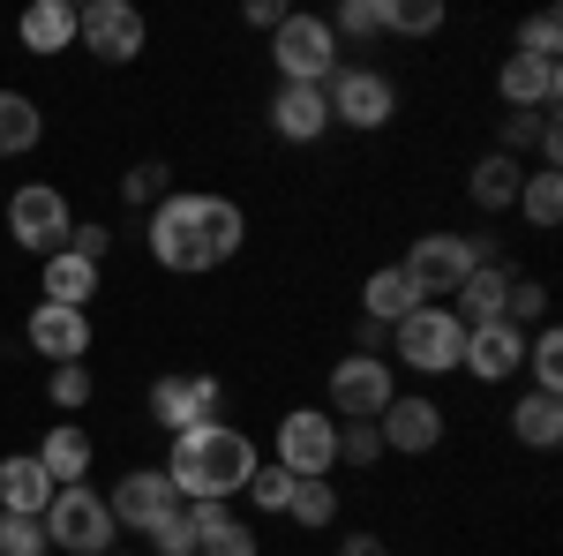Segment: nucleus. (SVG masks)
<instances>
[{
    "label": "nucleus",
    "mask_w": 563,
    "mask_h": 556,
    "mask_svg": "<svg viewBox=\"0 0 563 556\" xmlns=\"http://www.w3.org/2000/svg\"><path fill=\"white\" fill-rule=\"evenodd\" d=\"M151 263L158 271H180V279H203L218 263L241 257V241H249V218L233 196H211V188H174L158 211H151Z\"/></svg>",
    "instance_id": "obj_1"
},
{
    "label": "nucleus",
    "mask_w": 563,
    "mask_h": 556,
    "mask_svg": "<svg viewBox=\"0 0 563 556\" xmlns=\"http://www.w3.org/2000/svg\"><path fill=\"white\" fill-rule=\"evenodd\" d=\"M256 444L241 436V428L225 422H203V428H180L174 451H166V481L180 489V504H225V497H241L249 489V473H256Z\"/></svg>",
    "instance_id": "obj_2"
},
{
    "label": "nucleus",
    "mask_w": 563,
    "mask_h": 556,
    "mask_svg": "<svg viewBox=\"0 0 563 556\" xmlns=\"http://www.w3.org/2000/svg\"><path fill=\"white\" fill-rule=\"evenodd\" d=\"M481 263H496V233H421V241L406 249L398 271L413 279V294H421V301H451Z\"/></svg>",
    "instance_id": "obj_3"
},
{
    "label": "nucleus",
    "mask_w": 563,
    "mask_h": 556,
    "mask_svg": "<svg viewBox=\"0 0 563 556\" xmlns=\"http://www.w3.org/2000/svg\"><path fill=\"white\" fill-rule=\"evenodd\" d=\"M45 549H68V556H113V512H106V497L90 489V481H68V489H53V504H45Z\"/></svg>",
    "instance_id": "obj_4"
},
{
    "label": "nucleus",
    "mask_w": 563,
    "mask_h": 556,
    "mask_svg": "<svg viewBox=\"0 0 563 556\" xmlns=\"http://www.w3.org/2000/svg\"><path fill=\"white\" fill-rule=\"evenodd\" d=\"M271 61H278V84H331L339 76V39H331V23L323 15H286L278 31H271Z\"/></svg>",
    "instance_id": "obj_5"
},
{
    "label": "nucleus",
    "mask_w": 563,
    "mask_h": 556,
    "mask_svg": "<svg viewBox=\"0 0 563 556\" xmlns=\"http://www.w3.org/2000/svg\"><path fill=\"white\" fill-rule=\"evenodd\" d=\"M398 331V361L406 369H421V377H443V369H459L466 361V324L443 308V301H421L406 324H390Z\"/></svg>",
    "instance_id": "obj_6"
},
{
    "label": "nucleus",
    "mask_w": 563,
    "mask_h": 556,
    "mask_svg": "<svg viewBox=\"0 0 563 556\" xmlns=\"http://www.w3.org/2000/svg\"><path fill=\"white\" fill-rule=\"evenodd\" d=\"M68 226H76L68 196L45 188V181H23V188L8 196V241L31 249V257H60V249H68Z\"/></svg>",
    "instance_id": "obj_7"
},
{
    "label": "nucleus",
    "mask_w": 563,
    "mask_h": 556,
    "mask_svg": "<svg viewBox=\"0 0 563 556\" xmlns=\"http://www.w3.org/2000/svg\"><path fill=\"white\" fill-rule=\"evenodd\" d=\"M390 399H398V377H390L384 353H346V361H331V422H376Z\"/></svg>",
    "instance_id": "obj_8"
},
{
    "label": "nucleus",
    "mask_w": 563,
    "mask_h": 556,
    "mask_svg": "<svg viewBox=\"0 0 563 556\" xmlns=\"http://www.w3.org/2000/svg\"><path fill=\"white\" fill-rule=\"evenodd\" d=\"M151 39V23H143V8L129 0H90L76 8V45H90V61H106V68H129L135 53Z\"/></svg>",
    "instance_id": "obj_9"
},
{
    "label": "nucleus",
    "mask_w": 563,
    "mask_h": 556,
    "mask_svg": "<svg viewBox=\"0 0 563 556\" xmlns=\"http://www.w3.org/2000/svg\"><path fill=\"white\" fill-rule=\"evenodd\" d=\"M278 467L294 473V481H323V473L339 467V422L323 406H294L278 422Z\"/></svg>",
    "instance_id": "obj_10"
},
{
    "label": "nucleus",
    "mask_w": 563,
    "mask_h": 556,
    "mask_svg": "<svg viewBox=\"0 0 563 556\" xmlns=\"http://www.w3.org/2000/svg\"><path fill=\"white\" fill-rule=\"evenodd\" d=\"M323 106H331V121H346V129H384L390 113H398V84H390L384 68H339V76L323 84Z\"/></svg>",
    "instance_id": "obj_11"
},
{
    "label": "nucleus",
    "mask_w": 563,
    "mask_h": 556,
    "mask_svg": "<svg viewBox=\"0 0 563 556\" xmlns=\"http://www.w3.org/2000/svg\"><path fill=\"white\" fill-rule=\"evenodd\" d=\"M106 512H113V526H135V534H151L158 519L180 512V489L166 481V467H135L113 481V497H106Z\"/></svg>",
    "instance_id": "obj_12"
},
{
    "label": "nucleus",
    "mask_w": 563,
    "mask_h": 556,
    "mask_svg": "<svg viewBox=\"0 0 563 556\" xmlns=\"http://www.w3.org/2000/svg\"><path fill=\"white\" fill-rule=\"evenodd\" d=\"M225 414V391H218V377H158L151 384V422L158 428H203Z\"/></svg>",
    "instance_id": "obj_13"
},
{
    "label": "nucleus",
    "mask_w": 563,
    "mask_h": 556,
    "mask_svg": "<svg viewBox=\"0 0 563 556\" xmlns=\"http://www.w3.org/2000/svg\"><path fill=\"white\" fill-rule=\"evenodd\" d=\"M376 436H384V451H406V459H421L443 444V406L421 399V391H398L384 414H376Z\"/></svg>",
    "instance_id": "obj_14"
},
{
    "label": "nucleus",
    "mask_w": 563,
    "mask_h": 556,
    "mask_svg": "<svg viewBox=\"0 0 563 556\" xmlns=\"http://www.w3.org/2000/svg\"><path fill=\"white\" fill-rule=\"evenodd\" d=\"M90 339H98L90 308H60V301H38V308H31V353H45L53 369H60V361H84Z\"/></svg>",
    "instance_id": "obj_15"
},
{
    "label": "nucleus",
    "mask_w": 563,
    "mask_h": 556,
    "mask_svg": "<svg viewBox=\"0 0 563 556\" xmlns=\"http://www.w3.org/2000/svg\"><path fill=\"white\" fill-rule=\"evenodd\" d=\"M459 369H474L481 384H511L526 369V331L519 324H481V331H466V361Z\"/></svg>",
    "instance_id": "obj_16"
},
{
    "label": "nucleus",
    "mask_w": 563,
    "mask_h": 556,
    "mask_svg": "<svg viewBox=\"0 0 563 556\" xmlns=\"http://www.w3.org/2000/svg\"><path fill=\"white\" fill-rule=\"evenodd\" d=\"M563 90V68L556 61H526V53H511L504 68H496V98L511 106V113H549Z\"/></svg>",
    "instance_id": "obj_17"
},
{
    "label": "nucleus",
    "mask_w": 563,
    "mask_h": 556,
    "mask_svg": "<svg viewBox=\"0 0 563 556\" xmlns=\"http://www.w3.org/2000/svg\"><path fill=\"white\" fill-rule=\"evenodd\" d=\"M511 279H519V271H504V263H481V271H474V279H466V286H459L451 301H443V308H451L466 331H481V324H504V308H511Z\"/></svg>",
    "instance_id": "obj_18"
},
{
    "label": "nucleus",
    "mask_w": 563,
    "mask_h": 556,
    "mask_svg": "<svg viewBox=\"0 0 563 556\" xmlns=\"http://www.w3.org/2000/svg\"><path fill=\"white\" fill-rule=\"evenodd\" d=\"M271 129L286 135V143H316V135L331 129L323 90H316V84H278V90H271Z\"/></svg>",
    "instance_id": "obj_19"
},
{
    "label": "nucleus",
    "mask_w": 563,
    "mask_h": 556,
    "mask_svg": "<svg viewBox=\"0 0 563 556\" xmlns=\"http://www.w3.org/2000/svg\"><path fill=\"white\" fill-rule=\"evenodd\" d=\"M45 504H53V473L38 467V451H15V459H0V512L45 519Z\"/></svg>",
    "instance_id": "obj_20"
},
{
    "label": "nucleus",
    "mask_w": 563,
    "mask_h": 556,
    "mask_svg": "<svg viewBox=\"0 0 563 556\" xmlns=\"http://www.w3.org/2000/svg\"><path fill=\"white\" fill-rule=\"evenodd\" d=\"M413 308H421V294H413V279H406L398 263L368 271V286H361V316H368V324H384V331H390V324H406Z\"/></svg>",
    "instance_id": "obj_21"
},
{
    "label": "nucleus",
    "mask_w": 563,
    "mask_h": 556,
    "mask_svg": "<svg viewBox=\"0 0 563 556\" xmlns=\"http://www.w3.org/2000/svg\"><path fill=\"white\" fill-rule=\"evenodd\" d=\"M188 526H196V556H256V534L225 504H188Z\"/></svg>",
    "instance_id": "obj_22"
},
{
    "label": "nucleus",
    "mask_w": 563,
    "mask_h": 556,
    "mask_svg": "<svg viewBox=\"0 0 563 556\" xmlns=\"http://www.w3.org/2000/svg\"><path fill=\"white\" fill-rule=\"evenodd\" d=\"M15 39L31 45V53H68L76 45V8L68 0H31L23 23H15Z\"/></svg>",
    "instance_id": "obj_23"
},
{
    "label": "nucleus",
    "mask_w": 563,
    "mask_h": 556,
    "mask_svg": "<svg viewBox=\"0 0 563 556\" xmlns=\"http://www.w3.org/2000/svg\"><path fill=\"white\" fill-rule=\"evenodd\" d=\"M519 188H526V166H519V159H504V151H488V159L474 166V181H466V196H474L481 211H511Z\"/></svg>",
    "instance_id": "obj_24"
},
{
    "label": "nucleus",
    "mask_w": 563,
    "mask_h": 556,
    "mask_svg": "<svg viewBox=\"0 0 563 556\" xmlns=\"http://www.w3.org/2000/svg\"><path fill=\"white\" fill-rule=\"evenodd\" d=\"M90 459H98V451H90V436H84L76 422H60V428H53V436L38 444V467L53 473V489H68V481H84V473H90Z\"/></svg>",
    "instance_id": "obj_25"
},
{
    "label": "nucleus",
    "mask_w": 563,
    "mask_h": 556,
    "mask_svg": "<svg viewBox=\"0 0 563 556\" xmlns=\"http://www.w3.org/2000/svg\"><path fill=\"white\" fill-rule=\"evenodd\" d=\"M511 436H519V444H533V451H556V444H563V399L526 391L519 406H511Z\"/></svg>",
    "instance_id": "obj_26"
},
{
    "label": "nucleus",
    "mask_w": 563,
    "mask_h": 556,
    "mask_svg": "<svg viewBox=\"0 0 563 556\" xmlns=\"http://www.w3.org/2000/svg\"><path fill=\"white\" fill-rule=\"evenodd\" d=\"M90 294H98V263H84L76 249L45 257V301H60V308H84Z\"/></svg>",
    "instance_id": "obj_27"
},
{
    "label": "nucleus",
    "mask_w": 563,
    "mask_h": 556,
    "mask_svg": "<svg viewBox=\"0 0 563 556\" xmlns=\"http://www.w3.org/2000/svg\"><path fill=\"white\" fill-rule=\"evenodd\" d=\"M38 135H45V113L23 98V90H0V159L38 151Z\"/></svg>",
    "instance_id": "obj_28"
},
{
    "label": "nucleus",
    "mask_w": 563,
    "mask_h": 556,
    "mask_svg": "<svg viewBox=\"0 0 563 556\" xmlns=\"http://www.w3.org/2000/svg\"><path fill=\"white\" fill-rule=\"evenodd\" d=\"M376 15H384V31H398V39L443 31V0H376Z\"/></svg>",
    "instance_id": "obj_29"
},
{
    "label": "nucleus",
    "mask_w": 563,
    "mask_h": 556,
    "mask_svg": "<svg viewBox=\"0 0 563 556\" xmlns=\"http://www.w3.org/2000/svg\"><path fill=\"white\" fill-rule=\"evenodd\" d=\"M519 211L533 218V226H556V218H563V173H556V166L526 173V188H519Z\"/></svg>",
    "instance_id": "obj_30"
},
{
    "label": "nucleus",
    "mask_w": 563,
    "mask_h": 556,
    "mask_svg": "<svg viewBox=\"0 0 563 556\" xmlns=\"http://www.w3.org/2000/svg\"><path fill=\"white\" fill-rule=\"evenodd\" d=\"M526 377L541 399H556L563 391V331H541V339H526Z\"/></svg>",
    "instance_id": "obj_31"
},
{
    "label": "nucleus",
    "mask_w": 563,
    "mask_h": 556,
    "mask_svg": "<svg viewBox=\"0 0 563 556\" xmlns=\"http://www.w3.org/2000/svg\"><path fill=\"white\" fill-rule=\"evenodd\" d=\"M166 181H174V173H166V159H135V166L121 173V196H129L135 211H158V204H166V196H174V188H166Z\"/></svg>",
    "instance_id": "obj_32"
},
{
    "label": "nucleus",
    "mask_w": 563,
    "mask_h": 556,
    "mask_svg": "<svg viewBox=\"0 0 563 556\" xmlns=\"http://www.w3.org/2000/svg\"><path fill=\"white\" fill-rule=\"evenodd\" d=\"M286 519H294V526H331V519H339V489H331V481H294Z\"/></svg>",
    "instance_id": "obj_33"
},
{
    "label": "nucleus",
    "mask_w": 563,
    "mask_h": 556,
    "mask_svg": "<svg viewBox=\"0 0 563 556\" xmlns=\"http://www.w3.org/2000/svg\"><path fill=\"white\" fill-rule=\"evenodd\" d=\"M241 497H249L256 512H286V504H294V473H286L278 459H271V467H256V473H249V489H241Z\"/></svg>",
    "instance_id": "obj_34"
},
{
    "label": "nucleus",
    "mask_w": 563,
    "mask_h": 556,
    "mask_svg": "<svg viewBox=\"0 0 563 556\" xmlns=\"http://www.w3.org/2000/svg\"><path fill=\"white\" fill-rule=\"evenodd\" d=\"M556 45H563V23H556V8H541V15L519 23V45H511V53H526V61H556Z\"/></svg>",
    "instance_id": "obj_35"
},
{
    "label": "nucleus",
    "mask_w": 563,
    "mask_h": 556,
    "mask_svg": "<svg viewBox=\"0 0 563 556\" xmlns=\"http://www.w3.org/2000/svg\"><path fill=\"white\" fill-rule=\"evenodd\" d=\"M331 23V39H384V15H376V0H339V15H323Z\"/></svg>",
    "instance_id": "obj_36"
},
{
    "label": "nucleus",
    "mask_w": 563,
    "mask_h": 556,
    "mask_svg": "<svg viewBox=\"0 0 563 556\" xmlns=\"http://www.w3.org/2000/svg\"><path fill=\"white\" fill-rule=\"evenodd\" d=\"M339 459H346V467H376V459H384L376 422H339Z\"/></svg>",
    "instance_id": "obj_37"
},
{
    "label": "nucleus",
    "mask_w": 563,
    "mask_h": 556,
    "mask_svg": "<svg viewBox=\"0 0 563 556\" xmlns=\"http://www.w3.org/2000/svg\"><path fill=\"white\" fill-rule=\"evenodd\" d=\"M45 391H53V406H60V414H76V406H90V369H84V361H60Z\"/></svg>",
    "instance_id": "obj_38"
},
{
    "label": "nucleus",
    "mask_w": 563,
    "mask_h": 556,
    "mask_svg": "<svg viewBox=\"0 0 563 556\" xmlns=\"http://www.w3.org/2000/svg\"><path fill=\"white\" fill-rule=\"evenodd\" d=\"M541 316H549V286H541V279H511V308H504V324H541Z\"/></svg>",
    "instance_id": "obj_39"
},
{
    "label": "nucleus",
    "mask_w": 563,
    "mask_h": 556,
    "mask_svg": "<svg viewBox=\"0 0 563 556\" xmlns=\"http://www.w3.org/2000/svg\"><path fill=\"white\" fill-rule=\"evenodd\" d=\"M0 556H45V526L38 519L0 512Z\"/></svg>",
    "instance_id": "obj_40"
},
{
    "label": "nucleus",
    "mask_w": 563,
    "mask_h": 556,
    "mask_svg": "<svg viewBox=\"0 0 563 556\" xmlns=\"http://www.w3.org/2000/svg\"><path fill=\"white\" fill-rule=\"evenodd\" d=\"M143 542H158V556H196V526H188V504H180L174 519H158Z\"/></svg>",
    "instance_id": "obj_41"
},
{
    "label": "nucleus",
    "mask_w": 563,
    "mask_h": 556,
    "mask_svg": "<svg viewBox=\"0 0 563 556\" xmlns=\"http://www.w3.org/2000/svg\"><path fill=\"white\" fill-rule=\"evenodd\" d=\"M549 121H556V106H549V113H511V121H504V143H496V151H504V159H519L526 143H541V129H549Z\"/></svg>",
    "instance_id": "obj_42"
},
{
    "label": "nucleus",
    "mask_w": 563,
    "mask_h": 556,
    "mask_svg": "<svg viewBox=\"0 0 563 556\" xmlns=\"http://www.w3.org/2000/svg\"><path fill=\"white\" fill-rule=\"evenodd\" d=\"M68 249H76L84 263H106V249H113V233H106L98 218H84V226H68Z\"/></svg>",
    "instance_id": "obj_43"
},
{
    "label": "nucleus",
    "mask_w": 563,
    "mask_h": 556,
    "mask_svg": "<svg viewBox=\"0 0 563 556\" xmlns=\"http://www.w3.org/2000/svg\"><path fill=\"white\" fill-rule=\"evenodd\" d=\"M339 556H390V542H384V534H346Z\"/></svg>",
    "instance_id": "obj_44"
},
{
    "label": "nucleus",
    "mask_w": 563,
    "mask_h": 556,
    "mask_svg": "<svg viewBox=\"0 0 563 556\" xmlns=\"http://www.w3.org/2000/svg\"><path fill=\"white\" fill-rule=\"evenodd\" d=\"M249 23H256V31H278V23H286V8H278V0H249Z\"/></svg>",
    "instance_id": "obj_45"
}]
</instances>
